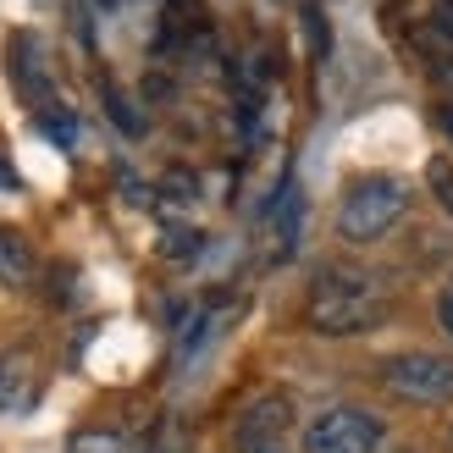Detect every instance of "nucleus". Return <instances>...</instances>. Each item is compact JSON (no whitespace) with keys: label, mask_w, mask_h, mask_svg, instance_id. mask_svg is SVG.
<instances>
[{"label":"nucleus","mask_w":453,"mask_h":453,"mask_svg":"<svg viewBox=\"0 0 453 453\" xmlns=\"http://www.w3.org/2000/svg\"><path fill=\"white\" fill-rule=\"evenodd\" d=\"M381 315H388V299H381L376 277L349 271V265H332V271L315 277L304 321L321 332V337H359V332H371Z\"/></svg>","instance_id":"obj_1"},{"label":"nucleus","mask_w":453,"mask_h":453,"mask_svg":"<svg viewBox=\"0 0 453 453\" xmlns=\"http://www.w3.org/2000/svg\"><path fill=\"white\" fill-rule=\"evenodd\" d=\"M410 211V188L398 183V177H359V183L343 194V205H337V233L349 243H376L388 226H398V216Z\"/></svg>","instance_id":"obj_2"},{"label":"nucleus","mask_w":453,"mask_h":453,"mask_svg":"<svg viewBox=\"0 0 453 453\" xmlns=\"http://www.w3.org/2000/svg\"><path fill=\"white\" fill-rule=\"evenodd\" d=\"M381 388L403 403H420V410H442L453 403V354H432V349H403L388 354L376 365Z\"/></svg>","instance_id":"obj_3"},{"label":"nucleus","mask_w":453,"mask_h":453,"mask_svg":"<svg viewBox=\"0 0 453 453\" xmlns=\"http://www.w3.org/2000/svg\"><path fill=\"white\" fill-rule=\"evenodd\" d=\"M381 420L354 403H332L315 420H304V453H376Z\"/></svg>","instance_id":"obj_4"},{"label":"nucleus","mask_w":453,"mask_h":453,"mask_svg":"<svg viewBox=\"0 0 453 453\" xmlns=\"http://www.w3.org/2000/svg\"><path fill=\"white\" fill-rule=\"evenodd\" d=\"M6 56H12V83L22 88V100L34 111L56 105V73H50V56H44V39L39 34H17Z\"/></svg>","instance_id":"obj_5"},{"label":"nucleus","mask_w":453,"mask_h":453,"mask_svg":"<svg viewBox=\"0 0 453 453\" xmlns=\"http://www.w3.org/2000/svg\"><path fill=\"white\" fill-rule=\"evenodd\" d=\"M288 420H293V398H288V393H265V398H255V403L238 415V453L277 448L282 432H288Z\"/></svg>","instance_id":"obj_6"},{"label":"nucleus","mask_w":453,"mask_h":453,"mask_svg":"<svg viewBox=\"0 0 453 453\" xmlns=\"http://www.w3.org/2000/svg\"><path fill=\"white\" fill-rule=\"evenodd\" d=\"M39 398V365L28 354H6L0 359V415H22Z\"/></svg>","instance_id":"obj_7"},{"label":"nucleus","mask_w":453,"mask_h":453,"mask_svg":"<svg viewBox=\"0 0 453 453\" xmlns=\"http://www.w3.org/2000/svg\"><path fill=\"white\" fill-rule=\"evenodd\" d=\"M299 221H304V199L299 188H282L277 199L265 205V226H271V255H293V243H299Z\"/></svg>","instance_id":"obj_8"},{"label":"nucleus","mask_w":453,"mask_h":453,"mask_svg":"<svg viewBox=\"0 0 453 453\" xmlns=\"http://www.w3.org/2000/svg\"><path fill=\"white\" fill-rule=\"evenodd\" d=\"M0 282L6 288H28L34 282V243L17 226H0Z\"/></svg>","instance_id":"obj_9"},{"label":"nucleus","mask_w":453,"mask_h":453,"mask_svg":"<svg viewBox=\"0 0 453 453\" xmlns=\"http://www.w3.org/2000/svg\"><path fill=\"white\" fill-rule=\"evenodd\" d=\"M426 188H432V199L453 216V155H432V166H426Z\"/></svg>","instance_id":"obj_10"},{"label":"nucleus","mask_w":453,"mask_h":453,"mask_svg":"<svg viewBox=\"0 0 453 453\" xmlns=\"http://www.w3.org/2000/svg\"><path fill=\"white\" fill-rule=\"evenodd\" d=\"M39 127H44V139H56V144H73V139H78V117H73L61 100L39 111Z\"/></svg>","instance_id":"obj_11"},{"label":"nucleus","mask_w":453,"mask_h":453,"mask_svg":"<svg viewBox=\"0 0 453 453\" xmlns=\"http://www.w3.org/2000/svg\"><path fill=\"white\" fill-rule=\"evenodd\" d=\"M105 105H111V122H117L122 133H133V139H139V133H144V117H139V111H133V100L122 95V88H105Z\"/></svg>","instance_id":"obj_12"},{"label":"nucleus","mask_w":453,"mask_h":453,"mask_svg":"<svg viewBox=\"0 0 453 453\" xmlns=\"http://www.w3.org/2000/svg\"><path fill=\"white\" fill-rule=\"evenodd\" d=\"M66 453H122V442L111 432H78L73 442H66Z\"/></svg>","instance_id":"obj_13"},{"label":"nucleus","mask_w":453,"mask_h":453,"mask_svg":"<svg viewBox=\"0 0 453 453\" xmlns=\"http://www.w3.org/2000/svg\"><path fill=\"white\" fill-rule=\"evenodd\" d=\"M166 255H172V260L199 255V233H183V226H177V233H166Z\"/></svg>","instance_id":"obj_14"},{"label":"nucleus","mask_w":453,"mask_h":453,"mask_svg":"<svg viewBox=\"0 0 453 453\" xmlns=\"http://www.w3.org/2000/svg\"><path fill=\"white\" fill-rule=\"evenodd\" d=\"M437 321H442V332L453 337V282L442 288V299H437Z\"/></svg>","instance_id":"obj_15"},{"label":"nucleus","mask_w":453,"mask_h":453,"mask_svg":"<svg viewBox=\"0 0 453 453\" xmlns=\"http://www.w3.org/2000/svg\"><path fill=\"white\" fill-rule=\"evenodd\" d=\"M260 453H282V442H277V448H260Z\"/></svg>","instance_id":"obj_16"},{"label":"nucleus","mask_w":453,"mask_h":453,"mask_svg":"<svg viewBox=\"0 0 453 453\" xmlns=\"http://www.w3.org/2000/svg\"><path fill=\"white\" fill-rule=\"evenodd\" d=\"M448 6H453V0H448Z\"/></svg>","instance_id":"obj_17"}]
</instances>
